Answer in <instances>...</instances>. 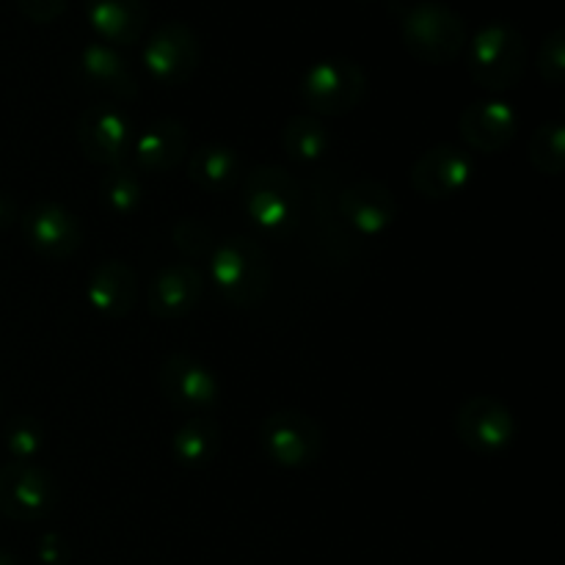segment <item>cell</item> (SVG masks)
I'll list each match as a JSON object with an SVG mask.
<instances>
[{"instance_id":"obj_22","label":"cell","mask_w":565,"mask_h":565,"mask_svg":"<svg viewBox=\"0 0 565 565\" xmlns=\"http://www.w3.org/2000/svg\"><path fill=\"white\" fill-rule=\"evenodd\" d=\"M221 447V425L210 414L188 417L171 436V456L180 467L204 469L215 461Z\"/></svg>"},{"instance_id":"obj_4","label":"cell","mask_w":565,"mask_h":565,"mask_svg":"<svg viewBox=\"0 0 565 565\" xmlns=\"http://www.w3.org/2000/svg\"><path fill=\"white\" fill-rule=\"evenodd\" d=\"M403 44L423 64L445 66L467 47V22L450 6L425 0L403 17Z\"/></svg>"},{"instance_id":"obj_11","label":"cell","mask_w":565,"mask_h":565,"mask_svg":"<svg viewBox=\"0 0 565 565\" xmlns=\"http://www.w3.org/2000/svg\"><path fill=\"white\" fill-rule=\"evenodd\" d=\"M77 147L92 163L114 169L125 166L132 149V125L125 110L114 105H92L77 119Z\"/></svg>"},{"instance_id":"obj_18","label":"cell","mask_w":565,"mask_h":565,"mask_svg":"<svg viewBox=\"0 0 565 565\" xmlns=\"http://www.w3.org/2000/svg\"><path fill=\"white\" fill-rule=\"evenodd\" d=\"M77 70H81L83 83L94 92H103L114 99H130L138 97V77L130 70L127 58H121V53L110 44L92 42L83 47L81 61H77Z\"/></svg>"},{"instance_id":"obj_12","label":"cell","mask_w":565,"mask_h":565,"mask_svg":"<svg viewBox=\"0 0 565 565\" xmlns=\"http://www.w3.org/2000/svg\"><path fill=\"white\" fill-rule=\"evenodd\" d=\"M472 154L467 149L456 147V143H439V147H430L428 152H423L414 160L408 182H412V188L423 199L445 202V199L458 196L472 182Z\"/></svg>"},{"instance_id":"obj_7","label":"cell","mask_w":565,"mask_h":565,"mask_svg":"<svg viewBox=\"0 0 565 565\" xmlns=\"http://www.w3.org/2000/svg\"><path fill=\"white\" fill-rule=\"evenodd\" d=\"M58 505V483L44 467L9 461L0 469V513L14 522H39Z\"/></svg>"},{"instance_id":"obj_1","label":"cell","mask_w":565,"mask_h":565,"mask_svg":"<svg viewBox=\"0 0 565 565\" xmlns=\"http://www.w3.org/2000/svg\"><path fill=\"white\" fill-rule=\"evenodd\" d=\"M210 276L226 303L248 309L263 303L270 292L274 265L263 243L243 235L224 237L210 252Z\"/></svg>"},{"instance_id":"obj_15","label":"cell","mask_w":565,"mask_h":565,"mask_svg":"<svg viewBox=\"0 0 565 565\" xmlns=\"http://www.w3.org/2000/svg\"><path fill=\"white\" fill-rule=\"evenodd\" d=\"M191 152V136L180 119H158L138 138H132V169L138 174H163L177 169Z\"/></svg>"},{"instance_id":"obj_9","label":"cell","mask_w":565,"mask_h":565,"mask_svg":"<svg viewBox=\"0 0 565 565\" xmlns=\"http://www.w3.org/2000/svg\"><path fill=\"white\" fill-rule=\"evenodd\" d=\"M456 434L467 450L478 456H500L516 439V419L497 397L475 395L458 408Z\"/></svg>"},{"instance_id":"obj_2","label":"cell","mask_w":565,"mask_h":565,"mask_svg":"<svg viewBox=\"0 0 565 565\" xmlns=\"http://www.w3.org/2000/svg\"><path fill=\"white\" fill-rule=\"evenodd\" d=\"M301 185L279 166H257L243 177V210L263 235L290 237L301 224Z\"/></svg>"},{"instance_id":"obj_6","label":"cell","mask_w":565,"mask_h":565,"mask_svg":"<svg viewBox=\"0 0 565 565\" xmlns=\"http://www.w3.org/2000/svg\"><path fill=\"white\" fill-rule=\"evenodd\" d=\"M259 447L265 458L281 469H307L323 452V430L309 414L281 408L259 425Z\"/></svg>"},{"instance_id":"obj_31","label":"cell","mask_w":565,"mask_h":565,"mask_svg":"<svg viewBox=\"0 0 565 565\" xmlns=\"http://www.w3.org/2000/svg\"><path fill=\"white\" fill-rule=\"evenodd\" d=\"M20 221V210H17V202L9 196V193H0V230H9Z\"/></svg>"},{"instance_id":"obj_20","label":"cell","mask_w":565,"mask_h":565,"mask_svg":"<svg viewBox=\"0 0 565 565\" xmlns=\"http://www.w3.org/2000/svg\"><path fill=\"white\" fill-rule=\"evenodd\" d=\"M88 25L103 44H136L147 31V6L143 0H86Z\"/></svg>"},{"instance_id":"obj_5","label":"cell","mask_w":565,"mask_h":565,"mask_svg":"<svg viewBox=\"0 0 565 565\" xmlns=\"http://www.w3.org/2000/svg\"><path fill=\"white\" fill-rule=\"evenodd\" d=\"M298 94L312 114L345 116L356 110L367 94V77L353 61L323 58L303 72Z\"/></svg>"},{"instance_id":"obj_24","label":"cell","mask_w":565,"mask_h":565,"mask_svg":"<svg viewBox=\"0 0 565 565\" xmlns=\"http://www.w3.org/2000/svg\"><path fill=\"white\" fill-rule=\"evenodd\" d=\"M99 199L105 210L116 218H130L141 210L143 202V180L132 166H114L99 182Z\"/></svg>"},{"instance_id":"obj_3","label":"cell","mask_w":565,"mask_h":565,"mask_svg":"<svg viewBox=\"0 0 565 565\" xmlns=\"http://www.w3.org/2000/svg\"><path fill=\"white\" fill-rule=\"evenodd\" d=\"M469 75L486 92H508L527 70V44L508 22H489L475 33L467 53Z\"/></svg>"},{"instance_id":"obj_13","label":"cell","mask_w":565,"mask_h":565,"mask_svg":"<svg viewBox=\"0 0 565 565\" xmlns=\"http://www.w3.org/2000/svg\"><path fill=\"white\" fill-rule=\"evenodd\" d=\"M25 243L44 259H70L83 246V224L58 202H36L20 218Z\"/></svg>"},{"instance_id":"obj_23","label":"cell","mask_w":565,"mask_h":565,"mask_svg":"<svg viewBox=\"0 0 565 565\" xmlns=\"http://www.w3.org/2000/svg\"><path fill=\"white\" fill-rule=\"evenodd\" d=\"M329 130L315 116H292L281 130L285 154L296 163H318L329 152Z\"/></svg>"},{"instance_id":"obj_10","label":"cell","mask_w":565,"mask_h":565,"mask_svg":"<svg viewBox=\"0 0 565 565\" xmlns=\"http://www.w3.org/2000/svg\"><path fill=\"white\" fill-rule=\"evenodd\" d=\"M158 386L171 406L191 414V417L210 414V408L221 397V386L213 370L199 362L196 356H191V353L166 356L158 370Z\"/></svg>"},{"instance_id":"obj_21","label":"cell","mask_w":565,"mask_h":565,"mask_svg":"<svg viewBox=\"0 0 565 565\" xmlns=\"http://www.w3.org/2000/svg\"><path fill=\"white\" fill-rule=\"evenodd\" d=\"M188 177L204 193H230L241 182V158L226 143H204L188 158Z\"/></svg>"},{"instance_id":"obj_25","label":"cell","mask_w":565,"mask_h":565,"mask_svg":"<svg viewBox=\"0 0 565 565\" xmlns=\"http://www.w3.org/2000/svg\"><path fill=\"white\" fill-rule=\"evenodd\" d=\"M530 163L541 174L557 177L565 166V127L561 121H544L539 130L533 132L527 147Z\"/></svg>"},{"instance_id":"obj_30","label":"cell","mask_w":565,"mask_h":565,"mask_svg":"<svg viewBox=\"0 0 565 565\" xmlns=\"http://www.w3.org/2000/svg\"><path fill=\"white\" fill-rule=\"evenodd\" d=\"M36 555L44 565H66L70 563L72 552H70V544H66L64 535L47 533V535H42V541H39Z\"/></svg>"},{"instance_id":"obj_17","label":"cell","mask_w":565,"mask_h":565,"mask_svg":"<svg viewBox=\"0 0 565 565\" xmlns=\"http://www.w3.org/2000/svg\"><path fill=\"white\" fill-rule=\"evenodd\" d=\"M204 292V279L191 263H174L158 270L149 285V312L154 318H185L199 307Z\"/></svg>"},{"instance_id":"obj_14","label":"cell","mask_w":565,"mask_h":565,"mask_svg":"<svg viewBox=\"0 0 565 565\" xmlns=\"http://www.w3.org/2000/svg\"><path fill=\"white\" fill-rule=\"evenodd\" d=\"M342 221L362 237H379L395 224V193L375 180H353L337 196Z\"/></svg>"},{"instance_id":"obj_16","label":"cell","mask_w":565,"mask_h":565,"mask_svg":"<svg viewBox=\"0 0 565 565\" xmlns=\"http://www.w3.org/2000/svg\"><path fill=\"white\" fill-rule=\"evenodd\" d=\"M458 130L475 152H502L519 132V114L502 99H483L463 108Z\"/></svg>"},{"instance_id":"obj_29","label":"cell","mask_w":565,"mask_h":565,"mask_svg":"<svg viewBox=\"0 0 565 565\" xmlns=\"http://www.w3.org/2000/svg\"><path fill=\"white\" fill-rule=\"evenodd\" d=\"M17 6H20V11L28 20L44 25V22L58 20L66 11V6H70V0H17Z\"/></svg>"},{"instance_id":"obj_32","label":"cell","mask_w":565,"mask_h":565,"mask_svg":"<svg viewBox=\"0 0 565 565\" xmlns=\"http://www.w3.org/2000/svg\"><path fill=\"white\" fill-rule=\"evenodd\" d=\"M0 565H20V563H17V557L11 555V552L0 550Z\"/></svg>"},{"instance_id":"obj_26","label":"cell","mask_w":565,"mask_h":565,"mask_svg":"<svg viewBox=\"0 0 565 565\" xmlns=\"http://www.w3.org/2000/svg\"><path fill=\"white\" fill-rule=\"evenodd\" d=\"M3 450L11 461H36L44 450V428L36 417H14L3 430Z\"/></svg>"},{"instance_id":"obj_28","label":"cell","mask_w":565,"mask_h":565,"mask_svg":"<svg viewBox=\"0 0 565 565\" xmlns=\"http://www.w3.org/2000/svg\"><path fill=\"white\" fill-rule=\"evenodd\" d=\"M539 70L541 77L552 86H561L563 75H565V36L563 31H552L550 36L544 39L541 44V55H539Z\"/></svg>"},{"instance_id":"obj_19","label":"cell","mask_w":565,"mask_h":565,"mask_svg":"<svg viewBox=\"0 0 565 565\" xmlns=\"http://www.w3.org/2000/svg\"><path fill=\"white\" fill-rule=\"evenodd\" d=\"M138 301L136 270L121 259L97 265L86 281V303L103 318H125Z\"/></svg>"},{"instance_id":"obj_8","label":"cell","mask_w":565,"mask_h":565,"mask_svg":"<svg viewBox=\"0 0 565 565\" xmlns=\"http://www.w3.org/2000/svg\"><path fill=\"white\" fill-rule=\"evenodd\" d=\"M202 64V44L185 22H166L149 33L143 47V66L158 86H182Z\"/></svg>"},{"instance_id":"obj_27","label":"cell","mask_w":565,"mask_h":565,"mask_svg":"<svg viewBox=\"0 0 565 565\" xmlns=\"http://www.w3.org/2000/svg\"><path fill=\"white\" fill-rule=\"evenodd\" d=\"M171 237H174L177 252H180L182 257H188V259L210 257L213 246L218 243V241H215L213 230H210V224H204V221H199V218H180V221H177L174 230H171Z\"/></svg>"}]
</instances>
